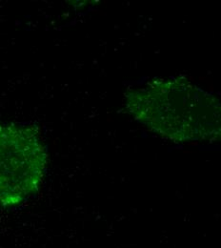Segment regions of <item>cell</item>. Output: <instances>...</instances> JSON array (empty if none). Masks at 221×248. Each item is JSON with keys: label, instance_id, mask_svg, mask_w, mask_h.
Returning <instances> with one entry per match:
<instances>
[{"label": "cell", "instance_id": "6da1fadb", "mask_svg": "<svg viewBox=\"0 0 221 248\" xmlns=\"http://www.w3.org/2000/svg\"><path fill=\"white\" fill-rule=\"evenodd\" d=\"M129 112L152 131L175 141L221 133V106L211 93L181 79H162L127 96Z\"/></svg>", "mask_w": 221, "mask_h": 248}, {"label": "cell", "instance_id": "7a4b0ae2", "mask_svg": "<svg viewBox=\"0 0 221 248\" xmlns=\"http://www.w3.org/2000/svg\"><path fill=\"white\" fill-rule=\"evenodd\" d=\"M47 153L31 125L0 124V205L18 206L42 183Z\"/></svg>", "mask_w": 221, "mask_h": 248}]
</instances>
